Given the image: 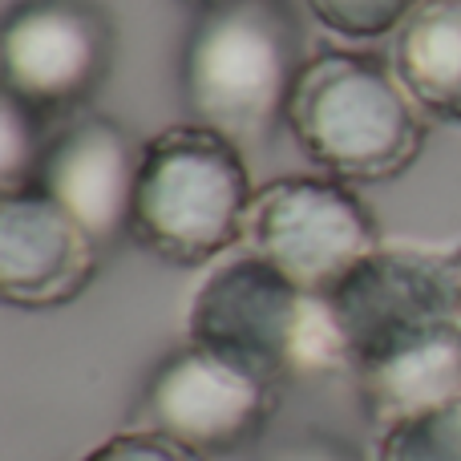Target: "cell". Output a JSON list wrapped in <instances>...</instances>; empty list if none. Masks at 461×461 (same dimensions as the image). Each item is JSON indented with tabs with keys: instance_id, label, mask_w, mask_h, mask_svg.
Instances as JSON below:
<instances>
[{
	"instance_id": "6da1fadb",
	"label": "cell",
	"mask_w": 461,
	"mask_h": 461,
	"mask_svg": "<svg viewBox=\"0 0 461 461\" xmlns=\"http://www.w3.org/2000/svg\"><path fill=\"white\" fill-rule=\"evenodd\" d=\"M328 308L381 429L461 397V247L381 243L328 292Z\"/></svg>"
},
{
	"instance_id": "9c48e42d",
	"label": "cell",
	"mask_w": 461,
	"mask_h": 461,
	"mask_svg": "<svg viewBox=\"0 0 461 461\" xmlns=\"http://www.w3.org/2000/svg\"><path fill=\"white\" fill-rule=\"evenodd\" d=\"M97 239L41 186L0 194V300L8 308H61L97 276Z\"/></svg>"
},
{
	"instance_id": "8992f818",
	"label": "cell",
	"mask_w": 461,
	"mask_h": 461,
	"mask_svg": "<svg viewBox=\"0 0 461 461\" xmlns=\"http://www.w3.org/2000/svg\"><path fill=\"white\" fill-rule=\"evenodd\" d=\"M243 239L259 259L316 295H328L384 243L365 199L328 175H284L255 186Z\"/></svg>"
},
{
	"instance_id": "5b68a950",
	"label": "cell",
	"mask_w": 461,
	"mask_h": 461,
	"mask_svg": "<svg viewBox=\"0 0 461 461\" xmlns=\"http://www.w3.org/2000/svg\"><path fill=\"white\" fill-rule=\"evenodd\" d=\"M300 32L279 0H227L199 8L183 49V97L191 122L230 142H263L284 122L300 77Z\"/></svg>"
},
{
	"instance_id": "ba28073f",
	"label": "cell",
	"mask_w": 461,
	"mask_h": 461,
	"mask_svg": "<svg viewBox=\"0 0 461 461\" xmlns=\"http://www.w3.org/2000/svg\"><path fill=\"white\" fill-rule=\"evenodd\" d=\"M271 413L276 384L194 344L170 352L142 393V429L162 433L203 457L243 449L263 433Z\"/></svg>"
},
{
	"instance_id": "8fae6325",
	"label": "cell",
	"mask_w": 461,
	"mask_h": 461,
	"mask_svg": "<svg viewBox=\"0 0 461 461\" xmlns=\"http://www.w3.org/2000/svg\"><path fill=\"white\" fill-rule=\"evenodd\" d=\"M389 65L425 118L461 126V0H421L393 37Z\"/></svg>"
},
{
	"instance_id": "7a4b0ae2",
	"label": "cell",
	"mask_w": 461,
	"mask_h": 461,
	"mask_svg": "<svg viewBox=\"0 0 461 461\" xmlns=\"http://www.w3.org/2000/svg\"><path fill=\"white\" fill-rule=\"evenodd\" d=\"M186 344L276 389L287 376L348 373L328 295L303 292L255 251L215 263L194 287L186 303Z\"/></svg>"
},
{
	"instance_id": "7c38bea8",
	"label": "cell",
	"mask_w": 461,
	"mask_h": 461,
	"mask_svg": "<svg viewBox=\"0 0 461 461\" xmlns=\"http://www.w3.org/2000/svg\"><path fill=\"white\" fill-rule=\"evenodd\" d=\"M376 461H461V397L384 425Z\"/></svg>"
},
{
	"instance_id": "277c9868",
	"label": "cell",
	"mask_w": 461,
	"mask_h": 461,
	"mask_svg": "<svg viewBox=\"0 0 461 461\" xmlns=\"http://www.w3.org/2000/svg\"><path fill=\"white\" fill-rule=\"evenodd\" d=\"M255 186L243 146L183 122L142 146L130 207V235L162 263L203 267L247 235Z\"/></svg>"
},
{
	"instance_id": "52a82bcc",
	"label": "cell",
	"mask_w": 461,
	"mask_h": 461,
	"mask_svg": "<svg viewBox=\"0 0 461 461\" xmlns=\"http://www.w3.org/2000/svg\"><path fill=\"white\" fill-rule=\"evenodd\" d=\"M113 21L102 0H13L0 24L5 94L37 113L89 102L110 77Z\"/></svg>"
},
{
	"instance_id": "5bb4252c",
	"label": "cell",
	"mask_w": 461,
	"mask_h": 461,
	"mask_svg": "<svg viewBox=\"0 0 461 461\" xmlns=\"http://www.w3.org/2000/svg\"><path fill=\"white\" fill-rule=\"evenodd\" d=\"M421 0H303L312 21L344 41H381L417 13Z\"/></svg>"
},
{
	"instance_id": "3957f363",
	"label": "cell",
	"mask_w": 461,
	"mask_h": 461,
	"mask_svg": "<svg viewBox=\"0 0 461 461\" xmlns=\"http://www.w3.org/2000/svg\"><path fill=\"white\" fill-rule=\"evenodd\" d=\"M284 126L303 158L336 183H389L425 150V113L393 65L352 49L303 57Z\"/></svg>"
},
{
	"instance_id": "e0dca14e",
	"label": "cell",
	"mask_w": 461,
	"mask_h": 461,
	"mask_svg": "<svg viewBox=\"0 0 461 461\" xmlns=\"http://www.w3.org/2000/svg\"><path fill=\"white\" fill-rule=\"evenodd\" d=\"M186 5H199V8H215V5H227V0H186Z\"/></svg>"
},
{
	"instance_id": "30bf717a",
	"label": "cell",
	"mask_w": 461,
	"mask_h": 461,
	"mask_svg": "<svg viewBox=\"0 0 461 461\" xmlns=\"http://www.w3.org/2000/svg\"><path fill=\"white\" fill-rule=\"evenodd\" d=\"M138 162H142V146H134V138L113 118L94 113L49 138L32 186L61 203L97 239V247H105L130 235Z\"/></svg>"
},
{
	"instance_id": "4fadbf2b",
	"label": "cell",
	"mask_w": 461,
	"mask_h": 461,
	"mask_svg": "<svg viewBox=\"0 0 461 461\" xmlns=\"http://www.w3.org/2000/svg\"><path fill=\"white\" fill-rule=\"evenodd\" d=\"M41 118L45 113L16 102L13 94L0 97V194L24 191L37 183L49 146V138H41Z\"/></svg>"
},
{
	"instance_id": "9a60e30c",
	"label": "cell",
	"mask_w": 461,
	"mask_h": 461,
	"mask_svg": "<svg viewBox=\"0 0 461 461\" xmlns=\"http://www.w3.org/2000/svg\"><path fill=\"white\" fill-rule=\"evenodd\" d=\"M81 461H207L203 454H194V449L178 446V441L162 438V433L154 429H126V433H113V438H105L97 449H89Z\"/></svg>"
},
{
	"instance_id": "2e32d148",
	"label": "cell",
	"mask_w": 461,
	"mask_h": 461,
	"mask_svg": "<svg viewBox=\"0 0 461 461\" xmlns=\"http://www.w3.org/2000/svg\"><path fill=\"white\" fill-rule=\"evenodd\" d=\"M267 461H360L344 441L328 438V433H300V438L284 441Z\"/></svg>"
}]
</instances>
